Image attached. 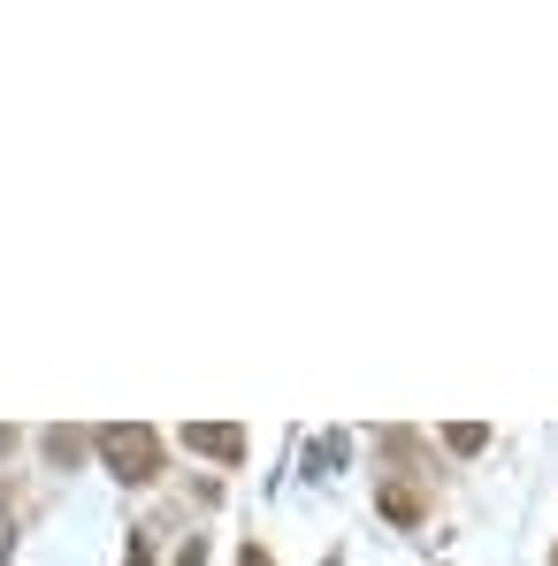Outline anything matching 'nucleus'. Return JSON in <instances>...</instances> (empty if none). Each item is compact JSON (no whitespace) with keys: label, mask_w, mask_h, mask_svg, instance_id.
<instances>
[{"label":"nucleus","mask_w":558,"mask_h":566,"mask_svg":"<svg viewBox=\"0 0 558 566\" xmlns=\"http://www.w3.org/2000/svg\"><path fill=\"white\" fill-rule=\"evenodd\" d=\"M238 566H269V552H245V559H238Z\"/></svg>","instance_id":"nucleus-7"},{"label":"nucleus","mask_w":558,"mask_h":566,"mask_svg":"<svg viewBox=\"0 0 558 566\" xmlns=\"http://www.w3.org/2000/svg\"><path fill=\"white\" fill-rule=\"evenodd\" d=\"M99 452H107V468L123 474V482H154V474L169 468L154 429H99Z\"/></svg>","instance_id":"nucleus-1"},{"label":"nucleus","mask_w":558,"mask_h":566,"mask_svg":"<svg viewBox=\"0 0 558 566\" xmlns=\"http://www.w3.org/2000/svg\"><path fill=\"white\" fill-rule=\"evenodd\" d=\"M177 566H207V552H199V544H185V559H177Z\"/></svg>","instance_id":"nucleus-6"},{"label":"nucleus","mask_w":558,"mask_h":566,"mask_svg":"<svg viewBox=\"0 0 558 566\" xmlns=\"http://www.w3.org/2000/svg\"><path fill=\"white\" fill-rule=\"evenodd\" d=\"M0 552H8V528H0Z\"/></svg>","instance_id":"nucleus-9"},{"label":"nucleus","mask_w":558,"mask_h":566,"mask_svg":"<svg viewBox=\"0 0 558 566\" xmlns=\"http://www.w3.org/2000/svg\"><path fill=\"white\" fill-rule=\"evenodd\" d=\"M444 444H452V452H482L489 437H482V429H444Z\"/></svg>","instance_id":"nucleus-5"},{"label":"nucleus","mask_w":558,"mask_h":566,"mask_svg":"<svg viewBox=\"0 0 558 566\" xmlns=\"http://www.w3.org/2000/svg\"><path fill=\"white\" fill-rule=\"evenodd\" d=\"M77 444H85V437H70V429H46V460H54V468H62V460H77Z\"/></svg>","instance_id":"nucleus-4"},{"label":"nucleus","mask_w":558,"mask_h":566,"mask_svg":"<svg viewBox=\"0 0 558 566\" xmlns=\"http://www.w3.org/2000/svg\"><path fill=\"white\" fill-rule=\"evenodd\" d=\"M185 444L207 460H245V429H185Z\"/></svg>","instance_id":"nucleus-2"},{"label":"nucleus","mask_w":558,"mask_h":566,"mask_svg":"<svg viewBox=\"0 0 558 566\" xmlns=\"http://www.w3.org/2000/svg\"><path fill=\"white\" fill-rule=\"evenodd\" d=\"M551 566H558V552H551Z\"/></svg>","instance_id":"nucleus-10"},{"label":"nucleus","mask_w":558,"mask_h":566,"mask_svg":"<svg viewBox=\"0 0 558 566\" xmlns=\"http://www.w3.org/2000/svg\"><path fill=\"white\" fill-rule=\"evenodd\" d=\"M382 513H390V521H413V513H421V497H413L406 482H390V490H382Z\"/></svg>","instance_id":"nucleus-3"},{"label":"nucleus","mask_w":558,"mask_h":566,"mask_svg":"<svg viewBox=\"0 0 558 566\" xmlns=\"http://www.w3.org/2000/svg\"><path fill=\"white\" fill-rule=\"evenodd\" d=\"M8 444H15V429H0V452H8Z\"/></svg>","instance_id":"nucleus-8"}]
</instances>
